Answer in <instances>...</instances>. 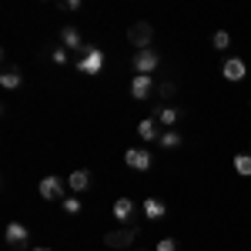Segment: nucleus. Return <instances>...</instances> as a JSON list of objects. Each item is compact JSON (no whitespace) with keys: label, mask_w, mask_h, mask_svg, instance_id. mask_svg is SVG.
Listing matches in <instances>:
<instances>
[{"label":"nucleus","mask_w":251,"mask_h":251,"mask_svg":"<svg viewBox=\"0 0 251 251\" xmlns=\"http://www.w3.org/2000/svg\"><path fill=\"white\" fill-rule=\"evenodd\" d=\"M80 54H84V57L77 60L80 74H100V67H104V50H100V47H84Z\"/></svg>","instance_id":"nucleus-1"},{"label":"nucleus","mask_w":251,"mask_h":251,"mask_svg":"<svg viewBox=\"0 0 251 251\" xmlns=\"http://www.w3.org/2000/svg\"><path fill=\"white\" fill-rule=\"evenodd\" d=\"M137 241V228H121V231H107L104 234V245L111 251H124Z\"/></svg>","instance_id":"nucleus-2"},{"label":"nucleus","mask_w":251,"mask_h":251,"mask_svg":"<svg viewBox=\"0 0 251 251\" xmlns=\"http://www.w3.org/2000/svg\"><path fill=\"white\" fill-rule=\"evenodd\" d=\"M151 37H154V27H151L148 20H137L134 27L127 30V44H134V47H141V50H148Z\"/></svg>","instance_id":"nucleus-3"},{"label":"nucleus","mask_w":251,"mask_h":251,"mask_svg":"<svg viewBox=\"0 0 251 251\" xmlns=\"http://www.w3.org/2000/svg\"><path fill=\"white\" fill-rule=\"evenodd\" d=\"M124 161H127V168H134V171H148L154 157L148 154L144 148H127V151H124Z\"/></svg>","instance_id":"nucleus-4"},{"label":"nucleus","mask_w":251,"mask_h":251,"mask_svg":"<svg viewBox=\"0 0 251 251\" xmlns=\"http://www.w3.org/2000/svg\"><path fill=\"white\" fill-rule=\"evenodd\" d=\"M154 67H157V54L151 50V47L141 50V54H134V71H137V74H148V77H151Z\"/></svg>","instance_id":"nucleus-5"},{"label":"nucleus","mask_w":251,"mask_h":251,"mask_svg":"<svg viewBox=\"0 0 251 251\" xmlns=\"http://www.w3.org/2000/svg\"><path fill=\"white\" fill-rule=\"evenodd\" d=\"M221 74H225V80H245V74H248V67H245V60H238V57H228L225 64H221Z\"/></svg>","instance_id":"nucleus-6"},{"label":"nucleus","mask_w":251,"mask_h":251,"mask_svg":"<svg viewBox=\"0 0 251 251\" xmlns=\"http://www.w3.org/2000/svg\"><path fill=\"white\" fill-rule=\"evenodd\" d=\"M37 191H40V198H44V201H57L60 194H64V181H60V177H44Z\"/></svg>","instance_id":"nucleus-7"},{"label":"nucleus","mask_w":251,"mask_h":251,"mask_svg":"<svg viewBox=\"0 0 251 251\" xmlns=\"http://www.w3.org/2000/svg\"><path fill=\"white\" fill-rule=\"evenodd\" d=\"M3 238H7V245H10V248H20V245H27L30 231H27V228H24L20 221H10V225H7V234H3Z\"/></svg>","instance_id":"nucleus-8"},{"label":"nucleus","mask_w":251,"mask_h":251,"mask_svg":"<svg viewBox=\"0 0 251 251\" xmlns=\"http://www.w3.org/2000/svg\"><path fill=\"white\" fill-rule=\"evenodd\" d=\"M151 87H154V77H148V74H137V77L131 80V97H134V100H144V97L151 94Z\"/></svg>","instance_id":"nucleus-9"},{"label":"nucleus","mask_w":251,"mask_h":251,"mask_svg":"<svg viewBox=\"0 0 251 251\" xmlns=\"http://www.w3.org/2000/svg\"><path fill=\"white\" fill-rule=\"evenodd\" d=\"M87 184H91V171H84V168H77V171H71V177H67V188L77 194V191H87Z\"/></svg>","instance_id":"nucleus-10"},{"label":"nucleus","mask_w":251,"mask_h":251,"mask_svg":"<svg viewBox=\"0 0 251 251\" xmlns=\"http://www.w3.org/2000/svg\"><path fill=\"white\" fill-rule=\"evenodd\" d=\"M60 47H67V50H80L77 27H64V30H60Z\"/></svg>","instance_id":"nucleus-11"},{"label":"nucleus","mask_w":251,"mask_h":251,"mask_svg":"<svg viewBox=\"0 0 251 251\" xmlns=\"http://www.w3.org/2000/svg\"><path fill=\"white\" fill-rule=\"evenodd\" d=\"M137 137H141V141H161V134H157V124L151 121V117H144V121L137 124Z\"/></svg>","instance_id":"nucleus-12"},{"label":"nucleus","mask_w":251,"mask_h":251,"mask_svg":"<svg viewBox=\"0 0 251 251\" xmlns=\"http://www.w3.org/2000/svg\"><path fill=\"white\" fill-rule=\"evenodd\" d=\"M144 214H148L151 221H161V218L168 214V208H164V201H157V198H148V201H144Z\"/></svg>","instance_id":"nucleus-13"},{"label":"nucleus","mask_w":251,"mask_h":251,"mask_svg":"<svg viewBox=\"0 0 251 251\" xmlns=\"http://www.w3.org/2000/svg\"><path fill=\"white\" fill-rule=\"evenodd\" d=\"M131 214H134V201H131V198H117L114 201V218L117 221H127Z\"/></svg>","instance_id":"nucleus-14"},{"label":"nucleus","mask_w":251,"mask_h":251,"mask_svg":"<svg viewBox=\"0 0 251 251\" xmlns=\"http://www.w3.org/2000/svg\"><path fill=\"white\" fill-rule=\"evenodd\" d=\"M234 171L248 177V174H251V154H238V157H234Z\"/></svg>","instance_id":"nucleus-15"},{"label":"nucleus","mask_w":251,"mask_h":251,"mask_svg":"<svg viewBox=\"0 0 251 251\" xmlns=\"http://www.w3.org/2000/svg\"><path fill=\"white\" fill-rule=\"evenodd\" d=\"M0 84H3L7 91H14V87H20V74H17V71H3V77H0Z\"/></svg>","instance_id":"nucleus-16"},{"label":"nucleus","mask_w":251,"mask_h":251,"mask_svg":"<svg viewBox=\"0 0 251 251\" xmlns=\"http://www.w3.org/2000/svg\"><path fill=\"white\" fill-rule=\"evenodd\" d=\"M157 117H161V124H174V121L181 117V111H177V107H161Z\"/></svg>","instance_id":"nucleus-17"},{"label":"nucleus","mask_w":251,"mask_h":251,"mask_svg":"<svg viewBox=\"0 0 251 251\" xmlns=\"http://www.w3.org/2000/svg\"><path fill=\"white\" fill-rule=\"evenodd\" d=\"M161 144H164V148H177V144H181V134H177V131H164V134H161Z\"/></svg>","instance_id":"nucleus-18"},{"label":"nucleus","mask_w":251,"mask_h":251,"mask_svg":"<svg viewBox=\"0 0 251 251\" xmlns=\"http://www.w3.org/2000/svg\"><path fill=\"white\" fill-rule=\"evenodd\" d=\"M211 44H214V47H218V50H225V47L231 44V37H228V30H218V34H214V37H211Z\"/></svg>","instance_id":"nucleus-19"},{"label":"nucleus","mask_w":251,"mask_h":251,"mask_svg":"<svg viewBox=\"0 0 251 251\" xmlns=\"http://www.w3.org/2000/svg\"><path fill=\"white\" fill-rule=\"evenodd\" d=\"M64 211H67V214H80V201H77V194H74V198H64Z\"/></svg>","instance_id":"nucleus-20"},{"label":"nucleus","mask_w":251,"mask_h":251,"mask_svg":"<svg viewBox=\"0 0 251 251\" xmlns=\"http://www.w3.org/2000/svg\"><path fill=\"white\" fill-rule=\"evenodd\" d=\"M154 251H177V241H174V238H161Z\"/></svg>","instance_id":"nucleus-21"},{"label":"nucleus","mask_w":251,"mask_h":251,"mask_svg":"<svg viewBox=\"0 0 251 251\" xmlns=\"http://www.w3.org/2000/svg\"><path fill=\"white\" fill-rule=\"evenodd\" d=\"M50 57H54V64H67V47H54Z\"/></svg>","instance_id":"nucleus-22"},{"label":"nucleus","mask_w":251,"mask_h":251,"mask_svg":"<svg viewBox=\"0 0 251 251\" xmlns=\"http://www.w3.org/2000/svg\"><path fill=\"white\" fill-rule=\"evenodd\" d=\"M161 94H164V97L174 94V84H171V80H164V84H161Z\"/></svg>","instance_id":"nucleus-23"},{"label":"nucleus","mask_w":251,"mask_h":251,"mask_svg":"<svg viewBox=\"0 0 251 251\" xmlns=\"http://www.w3.org/2000/svg\"><path fill=\"white\" fill-rule=\"evenodd\" d=\"M60 7H64V10H77V7H80V0H64Z\"/></svg>","instance_id":"nucleus-24"},{"label":"nucleus","mask_w":251,"mask_h":251,"mask_svg":"<svg viewBox=\"0 0 251 251\" xmlns=\"http://www.w3.org/2000/svg\"><path fill=\"white\" fill-rule=\"evenodd\" d=\"M30 251H50V248H30Z\"/></svg>","instance_id":"nucleus-25"}]
</instances>
